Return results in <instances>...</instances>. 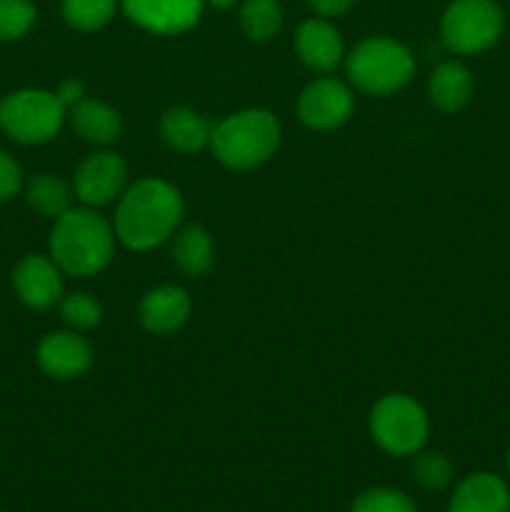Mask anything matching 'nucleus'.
I'll list each match as a JSON object with an SVG mask.
<instances>
[{
	"label": "nucleus",
	"mask_w": 510,
	"mask_h": 512,
	"mask_svg": "<svg viewBox=\"0 0 510 512\" xmlns=\"http://www.w3.org/2000/svg\"><path fill=\"white\" fill-rule=\"evenodd\" d=\"M63 270L55 265L53 258L45 255H25L13 270L15 295L25 305L35 310H45L63 298Z\"/></svg>",
	"instance_id": "obj_11"
},
{
	"label": "nucleus",
	"mask_w": 510,
	"mask_h": 512,
	"mask_svg": "<svg viewBox=\"0 0 510 512\" xmlns=\"http://www.w3.org/2000/svg\"><path fill=\"white\" fill-rule=\"evenodd\" d=\"M430 423L423 405L408 395H385L370 413V435L390 455H415L428 440Z\"/></svg>",
	"instance_id": "obj_7"
},
{
	"label": "nucleus",
	"mask_w": 510,
	"mask_h": 512,
	"mask_svg": "<svg viewBox=\"0 0 510 512\" xmlns=\"http://www.w3.org/2000/svg\"><path fill=\"white\" fill-rule=\"evenodd\" d=\"M170 253H173V263L193 278L208 273L215 258L213 240L200 225H185L183 230H178Z\"/></svg>",
	"instance_id": "obj_19"
},
{
	"label": "nucleus",
	"mask_w": 510,
	"mask_h": 512,
	"mask_svg": "<svg viewBox=\"0 0 510 512\" xmlns=\"http://www.w3.org/2000/svg\"><path fill=\"white\" fill-rule=\"evenodd\" d=\"M125 175H128V168H125L120 155L108 153V150L88 155L75 170V198L88 205V208H100V205L118 198L125 185Z\"/></svg>",
	"instance_id": "obj_8"
},
{
	"label": "nucleus",
	"mask_w": 510,
	"mask_h": 512,
	"mask_svg": "<svg viewBox=\"0 0 510 512\" xmlns=\"http://www.w3.org/2000/svg\"><path fill=\"white\" fill-rule=\"evenodd\" d=\"M178 188L158 178H143L125 190L115 210V235L133 250L165 243L183 218Z\"/></svg>",
	"instance_id": "obj_1"
},
{
	"label": "nucleus",
	"mask_w": 510,
	"mask_h": 512,
	"mask_svg": "<svg viewBox=\"0 0 510 512\" xmlns=\"http://www.w3.org/2000/svg\"><path fill=\"white\" fill-rule=\"evenodd\" d=\"M20 185H23V170H20L18 160L0 150V203L18 195Z\"/></svg>",
	"instance_id": "obj_27"
},
{
	"label": "nucleus",
	"mask_w": 510,
	"mask_h": 512,
	"mask_svg": "<svg viewBox=\"0 0 510 512\" xmlns=\"http://www.w3.org/2000/svg\"><path fill=\"white\" fill-rule=\"evenodd\" d=\"M210 5H215V8H230V5H235L238 0H208Z\"/></svg>",
	"instance_id": "obj_30"
},
{
	"label": "nucleus",
	"mask_w": 510,
	"mask_h": 512,
	"mask_svg": "<svg viewBox=\"0 0 510 512\" xmlns=\"http://www.w3.org/2000/svg\"><path fill=\"white\" fill-rule=\"evenodd\" d=\"M505 468H508V475H510V450H508V458H505Z\"/></svg>",
	"instance_id": "obj_31"
},
{
	"label": "nucleus",
	"mask_w": 510,
	"mask_h": 512,
	"mask_svg": "<svg viewBox=\"0 0 510 512\" xmlns=\"http://www.w3.org/2000/svg\"><path fill=\"white\" fill-rule=\"evenodd\" d=\"M0 512H3V510H0Z\"/></svg>",
	"instance_id": "obj_32"
},
{
	"label": "nucleus",
	"mask_w": 510,
	"mask_h": 512,
	"mask_svg": "<svg viewBox=\"0 0 510 512\" xmlns=\"http://www.w3.org/2000/svg\"><path fill=\"white\" fill-rule=\"evenodd\" d=\"M190 315V298L178 285H160L145 293L138 318L148 333L168 335L178 330Z\"/></svg>",
	"instance_id": "obj_13"
},
{
	"label": "nucleus",
	"mask_w": 510,
	"mask_h": 512,
	"mask_svg": "<svg viewBox=\"0 0 510 512\" xmlns=\"http://www.w3.org/2000/svg\"><path fill=\"white\" fill-rule=\"evenodd\" d=\"M280 145V123L270 110L248 108L233 113L210 133L215 158L235 170L265 163Z\"/></svg>",
	"instance_id": "obj_3"
},
{
	"label": "nucleus",
	"mask_w": 510,
	"mask_h": 512,
	"mask_svg": "<svg viewBox=\"0 0 510 512\" xmlns=\"http://www.w3.org/2000/svg\"><path fill=\"white\" fill-rule=\"evenodd\" d=\"M350 512H418V505L403 490L368 488L353 500Z\"/></svg>",
	"instance_id": "obj_24"
},
{
	"label": "nucleus",
	"mask_w": 510,
	"mask_h": 512,
	"mask_svg": "<svg viewBox=\"0 0 510 512\" xmlns=\"http://www.w3.org/2000/svg\"><path fill=\"white\" fill-rule=\"evenodd\" d=\"M310 8L320 15H343L345 10L353 8L355 0H308Z\"/></svg>",
	"instance_id": "obj_29"
},
{
	"label": "nucleus",
	"mask_w": 510,
	"mask_h": 512,
	"mask_svg": "<svg viewBox=\"0 0 510 512\" xmlns=\"http://www.w3.org/2000/svg\"><path fill=\"white\" fill-rule=\"evenodd\" d=\"M448 512H510V488L495 473H473L450 495Z\"/></svg>",
	"instance_id": "obj_14"
},
{
	"label": "nucleus",
	"mask_w": 510,
	"mask_h": 512,
	"mask_svg": "<svg viewBox=\"0 0 510 512\" xmlns=\"http://www.w3.org/2000/svg\"><path fill=\"white\" fill-rule=\"evenodd\" d=\"M123 10L150 33L175 35L198 23L203 0H123Z\"/></svg>",
	"instance_id": "obj_10"
},
{
	"label": "nucleus",
	"mask_w": 510,
	"mask_h": 512,
	"mask_svg": "<svg viewBox=\"0 0 510 512\" xmlns=\"http://www.w3.org/2000/svg\"><path fill=\"white\" fill-rule=\"evenodd\" d=\"M505 18L495 0H453L440 20L445 48L458 55H478L503 35Z\"/></svg>",
	"instance_id": "obj_6"
},
{
	"label": "nucleus",
	"mask_w": 510,
	"mask_h": 512,
	"mask_svg": "<svg viewBox=\"0 0 510 512\" xmlns=\"http://www.w3.org/2000/svg\"><path fill=\"white\" fill-rule=\"evenodd\" d=\"M33 0H0V40H18L35 23Z\"/></svg>",
	"instance_id": "obj_26"
},
{
	"label": "nucleus",
	"mask_w": 510,
	"mask_h": 512,
	"mask_svg": "<svg viewBox=\"0 0 510 512\" xmlns=\"http://www.w3.org/2000/svg\"><path fill=\"white\" fill-rule=\"evenodd\" d=\"M70 125L80 138L95 145L115 143L123 130L118 110L90 98H83L70 108Z\"/></svg>",
	"instance_id": "obj_17"
},
{
	"label": "nucleus",
	"mask_w": 510,
	"mask_h": 512,
	"mask_svg": "<svg viewBox=\"0 0 510 512\" xmlns=\"http://www.w3.org/2000/svg\"><path fill=\"white\" fill-rule=\"evenodd\" d=\"M25 198H28L30 208H33L35 213L58 220L60 215L70 210L73 188H70L63 178H58V175L38 173L35 178L28 180Z\"/></svg>",
	"instance_id": "obj_20"
},
{
	"label": "nucleus",
	"mask_w": 510,
	"mask_h": 512,
	"mask_svg": "<svg viewBox=\"0 0 510 512\" xmlns=\"http://www.w3.org/2000/svg\"><path fill=\"white\" fill-rule=\"evenodd\" d=\"M240 25L250 40L265 43L278 35L280 25H283V10H280L278 0H245L240 8Z\"/></svg>",
	"instance_id": "obj_21"
},
{
	"label": "nucleus",
	"mask_w": 510,
	"mask_h": 512,
	"mask_svg": "<svg viewBox=\"0 0 510 512\" xmlns=\"http://www.w3.org/2000/svg\"><path fill=\"white\" fill-rule=\"evenodd\" d=\"M295 50L308 68L328 73L343 58V38L328 20H305L295 33Z\"/></svg>",
	"instance_id": "obj_15"
},
{
	"label": "nucleus",
	"mask_w": 510,
	"mask_h": 512,
	"mask_svg": "<svg viewBox=\"0 0 510 512\" xmlns=\"http://www.w3.org/2000/svg\"><path fill=\"white\" fill-rule=\"evenodd\" d=\"M115 230L90 208H70L50 233V258L63 273L88 278L100 273L113 258Z\"/></svg>",
	"instance_id": "obj_2"
},
{
	"label": "nucleus",
	"mask_w": 510,
	"mask_h": 512,
	"mask_svg": "<svg viewBox=\"0 0 510 512\" xmlns=\"http://www.w3.org/2000/svg\"><path fill=\"white\" fill-rule=\"evenodd\" d=\"M65 23L75 30H98L113 18L115 0H63Z\"/></svg>",
	"instance_id": "obj_22"
},
{
	"label": "nucleus",
	"mask_w": 510,
	"mask_h": 512,
	"mask_svg": "<svg viewBox=\"0 0 510 512\" xmlns=\"http://www.w3.org/2000/svg\"><path fill=\"white\" fill-rule=\"evenodd\" d=\"M413 478L428 493H440L453 483V465L443 453H415L413 460Z\"/></svg>",
	"instance_id": "obj_23"
},
{
	"label": "nucleus",
	"mask_w": 510,
	"mask_h": 512,
	"mask_svg": "<svg viewBox=\"0 0 510 512\" xmlns=\"http://www.w3.org/2000/svg\"><path fill=\"white\" fill-rule=\"evenodd\" d=\"M93 363V350L80 335L58 330L38 345V365L55 380L80 378Z\"/></svg>",
	"instance_id": "obj_12"
},
{
	"label": "nucleus",
	"mask_w": 510,
	"mask_h": 512,
	"mask_svg": "<svg viewBox=\"0 0 510 512\" xmlns=\"http://www.w3.org/2000/svg\"><path fill=\"white\" fill-rule=\"evenodd\" d=\"M473 95V75L458 60L440 63L428 78V98L443 113H458Z\"/></svg>",
	"instance_id": "obj_16"
},
{
	"label": "nucleus",
	"mask_w": 510,
	"mask_h": 512,
	"mask_svg": "<svg viewBox=\"0 0 510 512\" xmlns=\"http://www.w3.org/2000/svg\"><path fill=\"white\" fill-rule=\"evenodd\" d=\"M413 73V53L393 38H368L348 55L350 83L370 95L395 93L408 85Z\"/></svg>",
	"instance_id": "obj_4"
},
{
	"label": "nucleus",
	"mask_w": 510,
	"mask_h": 512,
	"mask_svg": "<svg viewBox=\"0 0 510 512\" xmlns=\"http://www.w3.org/2000/svg\"><path fill=\"white\" fill-rule=\"evenodd\" d=\"M160 133L163 140L173 150L180 153H195V150H203L205 145H210V128L208 120L200 113L190 108H170L165 110L163 118H160Z\"/></svg>",
	"instance_id": "obj_18"
},
{
	"label": "nucleus",
	"mask_w": 510,
	"mask_h": 512,
	"mask_svg": "<svg viewBox=\"0 0 510 512\" xmlns=\"http://www.w3.org/2000/svg\"><path fill=\"white\" fill-rule=\"evenodd\" d=\"M55 95H58L60 103L65 105V110H70L75 103L83 100V83H80V80H65V83H60V88L55 90Z\"/></svg>",
	"instance_id": "obj_28"
},
{
	"label": "nucleus",
	"mask_w": 510,
	"mask_h": 512,
	"mask_svg": "<svg viewBox=\"0 0 510 512\" xmlns=\"http://www.w3.org/2000/svg\"><path fill=\"white\" fill-rule=\"evenodd\" d=\"M63 120L65 105L50 90L23 88L0 100V128L15 143H48L60 133Z\"/></svg>",
	"instance_id": "obj_5"
},
{
	"label": "nucleus",
	"mask_w": 510,
	"mask_h": 512,
	"mask_svg": "<svg viewBox=\"0 0 510 512\" xmlns=\"http://www.w3.org/2000/svg\"><path fill=\"white\" fill-rule=\"evenodd\" d=\"M353 113V93L335 78H318L300 93L298 115L308 128L335 130Z\"/></svg>",
	"instance_id": "obj_9"
},
{
	"label": "nucleus",
	"mask_w": 510,
	"mask_h": 512,
	"mask_svg": "<svg viewBox=\"0 0 510 512\" xmlns=\"http://www.w3.org/2000/svg\"><path fill=\"white\" fill-rule=\"evenodd\" d=\"M60 315L75 330H90L103 318V308L88 293H70L60 298Z\"/></svg>",
	"instance_id": "obj_25"
}]
</instances>
